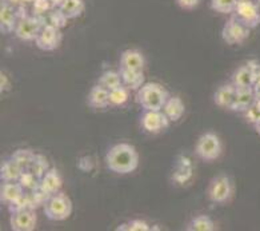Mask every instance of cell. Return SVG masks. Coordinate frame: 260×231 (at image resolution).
Listing matches in <instances>:
<instances>
[{
  "label": "cell",
  "instance_id": "obj_43",
  "mask_svg": "<svg viewBox=\"0 0 260 231\" xmlns=\"http://www.w3.org/2000/svg\"><path fill=\"white\" fill-rule=\"evenodd\" d=\"M255 2H256V6H257V10H259V12H260V0H255Z\"/></svg>",
  "mask_w": 260,
  "mask_h": 231
},
{
  "label": "cell",
  "instance_id": "obj_4",
  "mask_svg": "<svg viewBox=\"0 0 260 231\" xmlns=\"http://www.w3.org/2000/svg\"><path fill=\"white\" fill-rule=\"evenodd\" d=\"M47 24L46 16L39 15H28L24 19L18 21V25L15 28V36L23 42H35L42 28Z\"/></svg>",
  "mask_w": 260,
  "mask_h": 231
},
{
  "label": "cell",
  "instance_id": "obj_28",
  "mask_svg": "<svg viewBox=\"0 0 260 231\" xmlns=\"http://www.w3.org/2000/svg\"><path fill=\"white\" fill-rule=\"evenodd\" d=\"M46 20H47V24L50 25H54L56 28H64L66 25H67V21L70 19L66 16V14L63 11L60 10L59 7H54L52 10L46 15Z\"/></svg>",
  "mask_w": 260,
  "mask_h": 231
},
{
  "label": "cell",
  "instance_id": "obj_32",
  "mask_svg": "<svg viewBox=\"0 0 260 231\" xmlns=\"http://www.w3.org/2000/svg\"><path fill=\"white\" fill-rule=\"evenodd\" d=\"M27 209H32V206H31V199H29V192H24L19 199H16L11 205H8V211H10V214L16 213V211L27 210Z\"/></svg>",
  "mask_w": 260,
  "mask_h": 231
},
{
  "label": "cell",
  "instance_id": "obj_31",
  "mask_svg": "<svg viewBox=\"0 0 260 231\" xmlns=\"http://www.w3.org/2000/svg\"><path fill=\"white\" fill-rule=\"evenodd\" d=\"M19 183L24 187V190L32 191V190L39 189L40 178H38V177H36L35 174H32V172L24 170L23 171L22 177H20V179H19Z\"/></svg>",
  "mask_w": 260,
  "mask_h": 231
},
{
  "label": "cell",
  "instance_id": "obj_21",
  "mask_svg": "<svg viewBox=\"0 0 260 231\" xmlns=\"http://www.w3.org/2000/svg\"><path fill=\"white\" fill-rule=\"evenodd\" d=\"M163 112L171 122H178L182 119L185 112V106L179 96H170L163 107Z\"/></svg>",
  "mask_w": 260,
  "mask_h": 231
},
{
  "label": "cell",
  "instance_id": "obj_36",
  "mask_svg": "<svg viewBox=\"0 0 260 231\" xmlns=\"http://www.w3.org/2000/svg\"><path fill=\"white\" fill-rule=\"evenodd\" d=\"M176 4L183 10H195L200 4V0H176Z\"/></svg>",
  "mask_w": 260,
  "mask_h": 231
},
{
  "label": "cell",
  "instance_id": "obj_2",
  "mask_svg": "<svg viewBox=\"0 0 260 231\" xmlns=\"http://www.w3.org/2000/svg\"><path fill=\"white\" fill-rule=\"evenodd\" d=\"M168 98L167 90L156 82H146L136 94V102L144 111L163 110Z\"/></svg>",
  "mask_w": 260,
  "mask_h": 231
},
{
  "label": "cell",
  "instance_id": "obj_29",
  "mask_svg": "<svg viewBox=\"0 0 260 231\" xmlns=\"http://www.w3.org/2000/svg\"><path fill=\"white\" fill-rule=\"evenodd\" d=\"M239 0H211V8L219 14L230 15L235 12Z\"/></svg>",
  "mask_w": 260,
  "mask_h": 231
},
{
  "label": "cell",
  "instance_id": "obj_25",
  "mask_svg": "<svg viewBox=\"0 0 260 231\" xmlns=\"http://www.w3.org/2000/svg\"><path fill=\"white\" fill-rule=\"evenodd\" d=\"M98 83H99L100 85H103L104 89H107L108 91H110V90L116 89V87L123 84V82H121L120 72L114 71V70L104 71L103 74L100 75L99 79H98Z\"/></svg>",
  "mask_w": 260,
  "mask_h": 231
},
{
  "label": "cell",
  "instance_id": "obj_10",
  "mask_svg": "<svg viewBox=\"0 0 260 231\" xmlns=\"http://www.w3.org/2000/svg\"><path fill=\"white\" fill-rule=\"evenodd\" d=\"M63 42V34L60 28H56L54 25L46 24L42 28L40 34L35 40L36 47L42 51H55Z\"/></svg>",
  "mask_w": 260,
  "mask_h": 231
},
{
  "label": "cell",
  "instance_id": "obj_19",
  "mask_svg": "<svg viewBox=\"0 0 260 231\" xmlns=\"http://www.w3.org/2000/svg\"><path fill=\"white\" fill-rule=\"evenodd\" d=\"M232 84L238 89H252L255 84V75L248 64L236 68L232 74Z\"/></svg>",
  "mask_w": 260,
  "mask_h": 231
},
{
  "label": "cell",
  "instance_id": "obj_23",
  "mask_svg": "<svg viewBox=\"0 0 260 231\" xmlns=\"http://www.w3.org/2000/svg\"><path fill=\"white\" fill-rule=\"evenodd\" d=\"M59 8L64 12L68 19H76L83 15L86 4L84 0H61Z\"/></svg>",
  "mask_w": 260,
  "mask_h": 231
},
{
  "label": "cell",
  "instance_id": "obj_42",
  "mask_svg": "<svg viewBox=\"0 0 260 231\" xmlns=\"http://www.w3.org/2000/svg\"><path fill=\"white\" fill-rule=\"evenodd\" d=\"M255 131H256L257 134H259V135H260V122H259V123H257V125H255Z\"/></svg>",
  "mask_w": 260,
  "mask_h": 231
},
{
  "label": "cell",
  "instance_id": "obj_33",
  "mask_svg": "<svg viewBox=\"0 0 260 231\" xmlns=\"http://www.w3.org/2000/svg\"><path fill=\"white\" fill-rule=\"evenodd\" d=\"M52 8L54 4L51 3V0H34V3L31 4L32 15H39V16H46Z\"/></svg>",
  "mask_w": 260,
  "mask_h": 231
},
{
  "label": "cell",
  "instance_id": "obj_22",
  "mask_svg": "<svg viewBox=\"0 0 260 231\" xmlns=\"http://www.w3.org/2000/svg\"><path fill=\"white\" fill-rule=\"evenodd\" d=\"M121 76L123 85L132 91H138L144 83H146V76L144 71H134V70H119Z\"/></svg>",
  "mask_w": 260,
  "mask_h": 231
},
{
  "label": "cell",
  "instance_id": "obj_15",
  "mask_svg": "<svg viewBox=\"0 0 260 231\" xmlns=\"http://www.w3.org/2000/svg\"><path fill=\"white\" fill-rule=\"evenodd\" d=\"M255 100H256V96H255L253 87L252 89H238L236 87L235 99L231 106V111L244 114Z\"/></svg>",
  "mask_w": 260,
  "mask_h": 231
},
{
  "label": "cell",
  "instance_id": "obj_6",
  "mask_svg": "<svg viewBox=\"0 0 260 231\" xmlns=\"http://www.w3.org/2000/svg\"><path fill=\"white\" fill-rule=\"evenodd\" d=\"M232 192H234V186H232L231 179L225 174H220L211 181L207 190V195L211 202L223 205L231 199Z\"/></svg>",
  "mask_w": 260,
  "mask_h": 231
},
{
  "label": "cell",
  "instance_id": "obj_5",
  "mask_svg": "<svg viewBox=\"0 0 260 231\" xmlns=\"http://www.w3.org/2000/svg\"><path fill=\"white\" fill-rule=\"evenodd\" d=\"M195 154L204 162L216 160L221 154L220 138L215 132H204L196 142Z\"/></svg>",
  "mask_w": 260,
  "mask_h": 231
},
{
  "label": "cell",
  "instance_id": "obj_9",
  "mask_svg": "<svg viewBox=\"0 0 260 231\" xmlns=\"http://www.w3.org/2000/svg\"><path fill=\"white\" fill-rule=\"evenodd\" d=\"M170 123L171 121L164 114L163 110L144 111L140 117V126L148 134H159L168 128Z\"/></svg>",
  "mask_w": 260,
  "mask_h": 231
},
{
  "label": "cell",
  "instance_id": "obj_1",
  "mask_svg": "<svg viewBox=\"0 0 260 231\" xmlns=\"http://www.w3.org/2000/svg\"><path fill=\"white\" fill-rule=\"evenodd\" d=\"M106 166L115 174H131L139 166V153L129 143H118L106 154Z\"/></svg>",
  "mask_w": 260,
  "mask_h": 231
},
{
  "label": "cell",
  "instance_id": "obj_14",
  "mask_svg": "<svg viewBox=\"0 0 260 231\" xmlns=\"http://www.w3.org/2000/svg\"><path fill=\"white\" fill-rule=\"evenodd\" d=\"M87 102H88V106L92 107V108L104 110V108L110 107V91L98 83L89 90Z\"/></svg>",
  "mask_w": 260,
  "mask_h": 231
},
{
  "label": "cell",
  "instance_id": "obj_26",
  "mask_svg": "<svg viewBox=\"0 0 260 231\" xmlns=\"http://www.w3.org/2000/svg\"><path fill=\"white\" fill-rule=\"evenodd\" d=\"M50 168L51 166L50 163H48V159H47L44 155H42V154H36L34 160L31 162V164H29L27 168H24V170L35 174L38 178H42V177H43V175L46 174L47 171L50 170Z\"/></svg>",
  "mask_w": 260,
  "mask_h": 231
},
{
  "label": "cell",
  "instance_id": "obj_12",
  "mask_svg": "<svg viewBox=\"0 0 260 231\" xmlns=\"http://www.w3.org/2000/svg\"><path fill=\"white\" fill-rule=\"evenodd\" d=\"M18 21L19 19L18 15H16V7L6 2V0H2V4H0V28H2V34L15 32Z\"/></svg>",
  "mask_w": 260,
  "mask_h": 231
},
{
  "label": "cell",
  "instance_id": "obj_38",
  "mask_svg": "<svg viewBox=\"0 0 260 231\" xmlns=\"http://www.w3.org/2000/svg\"><path fill=\"white\" fill-rule=\"evenodd\" d=\"M6 2H8L10 4H12V6H15V7H19V6H28V4H32L34 0H6Z\"/></svg>",
  "mask_w": 260,
  "mask_h": 231
},
{
  "label": "cell",
  "instance_id": "obj_39",
  "mask_svg": "<svg viewBox=\"0 0 260 231\" xmlns=\"http://www.w3.org/2000/svg\"><path fill=\"white\" fill-rule=\"evenodd\" d=\"M0 87H2V89H0V91H2V93H4V91H6V90H10V82H8L7 80V76H6V74H4V72H2V84H0Z\"/></svg>",
  "mask_w": 260,
  "mask_h": 231
},
{
  "label": "cell",
  "instance_id": "obj_8",
  "mask_svg": "<svg viewBox=\"0 0 260 231\" xmlns=\"http://www.w3.org/2000/svg\"><path fill=\"white\" fill-rule=\"evenodd\" d=\"M251 30L248 27L240 23L238 19L232 15V18L227 21L221 30V39L224 40L227 44L236 46V44H242L246 42L249 36Z\"/></svg>",
  "mask_w": 260,
  "mask_h": 231
},
{
  "label": "cell",
  "instance_id": "obj_41",
  "mask_svg": "<svg viewBox=\"0 0 260 231\" xmlns=\"http://www.w3.org/2000/svg\"><path fill=\"white\" fill-rule=\"evenodd\" d=\"M51 3L54 4V7H59L61 3V0H51Z\"/></svg>",
  "mask_w": 260,
  "mask_h": 231
},
{
  "label": "cell",
  "instance_id": "obj_35",
  "mask_svg": "<svg viewBox=\"0 0 260 231\" xmlns=\"http://www.w3.org/2000/svg\"><path fill=\"white\" fill-rule=\"evenodd\" d=\"M152 228L143 219H132L128 222V231H150Z\"/></svg>",
  "mask_w": 260,
  "mask_h": 231
},
{
  "label": "cell",
  "instance_id": "obj_27",
  "mask_svg": "<svg viewBox=\"0 0 260 231\" xmlns=\"http://www.w3.org/2000/svg\"><path fill=\"white\" fill-rule=\"evenodd\" d=\"M129 90L121 84L114 90H110V106L123 107L129 99Z\"/></svg>",
  "mask_w": 260,
  "mask_h": 231
},
{
  "label": "cell",
  "instance_id": "obj_20",
  "mask_svg": "<svg viewBox=\"0 0 260 231\" xmlns=\"http://www.w3.org/2000/svg\"><path fill=\"white\" fill-rule=\"evenodd\" d=\"M23 171H24V167L20 166L14 158H10L2 163L0 178H2V182H19Z\"/></svg>",
  "mask_w": 260,
  "mask_h": 231
},
{
  "label": "cell",
  "instance_id": "obj_18",
  "mask_svg": "<svg viewBox=\"0 0 260 231\" xmlns=\"http://www.w3.org/2000/svg\"><path fill=\"white\" fill-rule=\"evenodd\" d=\"M25 192L19 182H2V187H0V199L3 205H11L15 200L19 199L20 196Z\"/></svg>",
  "mask_w": 260,
  "mask_h": 231
},
{
  "label": "cell",
  "instance_id": "obj_17",
  "mask_svg": "<svg viewBox=\"0 0 260 231\" xmlns=\"http://www.w3.org/2000/svg\"><path fill=\"white\" fill-rule=\"evenodd\" d=\"M61 185H63V181H61L60 174L57 172L56 168L51 167L50 170L47 171L46 174L40 178V189L46 191L47 194L50 195H54V194H57L60 192Z\"/></svg>",
  "mask_w": 260,
  "mask_h": 231
},
{
  "label": "cell",
  "instance_id": "obj_3",
  "mask_svg": "<svg viewBox=\"0 0 260 231\" xmlns=\"http://www.w3.org/2000/svg\"><path fill=\"white\" fill-rule=\"evenodd\" d=\"M72 202L64 192H57L51 195L48 202L43 206L44 215L50 221H66L72 214Z\"/></svg>",
  "mask_w": 260,
  "mask_h": 231
},
{
  "label": "cell",
  "instance_id": "obj_40",
  "mask_svg": "<svg viewBox=\"0 0 260 231\" xmlns=\"http://www.w3.org/2000/svg\"><path fill=\"white\" fill-rule=\"evenodd\" d=\"M253 91H255V96H256V99L260 100V80L255 82V84H253Z\"/></svg>",
  "mask_w": 260,
  "mask_h": 231
},
{
  "label": "cell",
  "instance_id": "obj_11",
  "mask_svg": "<svg viewBox=\"0 0 260 231\" xmlns=\"http://www.w3.org/2000/svg\"><path fill=\"white\" fill-rule=\"evenodd\" d=\"M38 215L32 209L16 211L10 215V227L14 231H32L36 228Z\"/></svg>",
  "mask_w": 260,
  "mask_h": 231
},
{
  "label": "cell",
  "instance_id": "obj_37",
  "mask_svg": "<svg viewBox=\"0 0 260 231\" xmlns=\"http://www.w3.org/2000/svg\"><path fill=\"white\" fill-rule=\"evenodd\" d=\"M247 64H248L249 67H251L253 75H255V82L260 80V63L259 62L249 61V62H247Z\"/></svg>",
  "mask_w": 260,
  "mask_h": 231
},
{
  "label": "cell",
  "instance_id": "obj_34",
  "mask_svg": "<svg viewBox=\"0 0 260 231\" xmlns=\"http://www.w3.org/2000/svg\"><path fill=\"white\" fill-rule=\"evenodd\" d=\"M244 118L249 125H257L260 122V100H255L248 110L244 112Z\"/></svg>",
  "mask_w": 260,
  "mask_h": 231
},
{
  "label": "cell",
  "instance_id": "obj_30",
  "mask_svg": "<svg viewBox=\"0 0 260 231\" xmlns=\"http://www.w3.org/2000/svg\"><path fill=\"white\" fill-rule=\"evenodd\" d=\"M36 154L34 153L31 149H18L11 155V158H14L16 162H18L20 166H23L24 168H27L31 164V162L34 160Z\"/></svg>",
  "mask_w": 260,
  "mask_h": 231
},
{
  "label": "cell",
  "instance_id": "obj_7",
  "mask_svg": "<svg viewBox=\"0 0 260 231\" xmlns=\"http://www.w3.org/2000/svg\"><path fill=\"white\" fill-rule=\"evenodd\" d=\"M234 16L249 30L256 28L260 24V12L255 0H239Z\"/></svg>",
  "mask_w": 260,
  "mask_h": 231
},
{
  "label": "cell",
  "instance_id": "obj_16",
  "mask_svg": "<svg viewBox=\"0 0 260 231\" xmlns=\"http://www.w3.org/2000/svg\"><path fill=\"white\" fill-rule=\"evenodd\" d=\"M236 94V87L231 83H225L220 85L214 94V103L220 108H227L231 110V106L234 103Z\"/></svg>",
  "mask_w": 260,
  "mask_h": 231
},
{
  "label": "cell",
  "instance_id": "obj_24",
  "mask_svg": "<svg viewBox=\"0 0 260 231\" xmlns=\"http://www.w3.org/2000/svg\"><path fill=\"white\" fill-rule=\"evenodd\" d=\"M215 222L211 219V217L203 214V215H198L192 218L189 223L187 224L185 230L187 231H214L215 230Z\"/></svg>",
  "mask_w": 260,
  "mask_h": 231
},
{
  "label": "cell",
  "instance_id": "obj_13",
  "mask_svg": "<svg viewBox=\"0 0 260 231\" xmlns=\"http://www.w3.org/2000/svg\"><path fill=\"white\" fill-rule=\"evenodd\" d=\"M119 66L121 70H134V71H144L146 59L139 50H125L121 52Z\"/></svg>",
  "mask_w": 260,
  "mask_h": 231
}]
</instances>
